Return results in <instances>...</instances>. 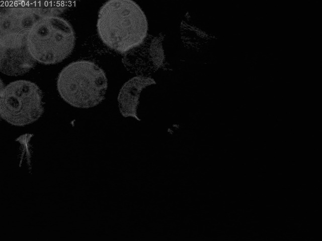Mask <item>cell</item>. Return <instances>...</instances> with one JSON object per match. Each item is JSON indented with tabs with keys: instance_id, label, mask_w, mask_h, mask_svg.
<instances>
[{
	"instance_id": "obj_2",
	"label": "cell",
	"mask_w": 322,
	"mask_h": 241,
	"mask_svg": "<svg viewBox=\"0 0 322 241\" xmlns=\"http://www.w3.org/2000/svg\"><path fill=\"white\" fill-rule=\"evenodd\" d=\"M108 81L104 71L89 60L72 62L65 66L57 79L61 97L75 107L95 106L105 98Z\"/></svg>"
},
{
	"instance_id": "obj_7",
	"label": "cell",
	"mask_w": 322,
	"mask_h": 241,
	"mask_svg": "<svg viewBox=\"0 0 322 241\" xmlns=\"http://www.w3.org/2000/svg\"><path fill=\"white\" fill-rule=\"evenodd\" d=\"M146 56L137 55L131 51L124 54L122 63L126 70L137 75H144L160 67L164 61L161 37L152 39L146 46Z\"/></svg>"
},
{
	"instance_id": "obj_1",
	"label": "cell",
	"mask_w": 322,
	"mask_h": 241,
	"mask_svg": "<svg viewBox=\"0 0 322 241\" xmlns=\"http://www.w3.org/2000/svg\"><path fill=\"white\" fill-rule=\"evenodd\" d=\"M97 30L106 46L124 54L145 40L148 22L144 12L135 2L111 0L105 3L99 11Z\"/></svg>"
},
{
	"instance_id": "obj_8",
	"label": "cell",
	"mask_w": 322,
	"mask_h": 241,
	"mask_svg": "<svg viewBox=\"0 0 322 241\" xmlns=\"http://www.w3.org/2000/svg\"><path fill=\"white\" fill-rule=\"evenodd\" d=\"M155 83L153 78L146 75H137L126 81L118 96L119 109L122 115L140 120L137 112L140 94L146 87Z\"/></svg>"
},
{
	"instance_id": "obj_5",
	"label": "cell",
	"mask_w": 322,
	"mask_h": 241,
	"mask_svg": "<svg viewBox=\"0 0 322 241\" xmlns=\"http://www.w3.org/2000/svg\"><path fill=\"white\" fill-rule=\"evenodd\" d=\"M64 2L11 1L2 4L0 12V35L27 33L40 18L58 16L67 9Z\"/></svg>"
},
{
	"instance_id": "obj_6",
	"label": "cell",
	"mask_w": 322,
	"mask_h": 241,
	"mask_svg": "<svg viewBox=\"0 0 322 241\" xmlns=\"http://www.w3.org/2000/svg\"><path fill=\"white\" fill-rule=\"evenodd\" d=\"M27 33L0 35V69L8 76L21 75L33 68L36 62L26 46Z\"/></svg>"
},
{
	"instance_id": "obj_3",
	"label": "cell",
	"mask_w": 322,
	"mask_h": 241,
	"mask_svg": "<svg viewBox=\"0 0 322 241\" xmlns=\"http://www.w3.org/2000/svg\"><path fill=\"white\" fill-rule=\"evenodd\" d=\"M26 43L36 62L54 64L70 55L75 46V35L71 25L64 18L46 16L31 26L26 34Z\"/></svg>"
},
{
	"instance_id": "obj_4",
	"label": "cell",
	"mask_w": 322,
	"mask_h": 241,
	"mask_svg": "<svg viewBox=\"0 0 322 241\" xmlns=\"http://www.w3.org/2000/svg\"><path fill=\"white\" fill-rule=\"evenodd\" d=\"M43 111V93L34 82L19 80L1 90V116L7 123L24 126L38 119Z\"/></svg>"
}]
</instances>
